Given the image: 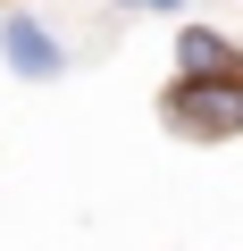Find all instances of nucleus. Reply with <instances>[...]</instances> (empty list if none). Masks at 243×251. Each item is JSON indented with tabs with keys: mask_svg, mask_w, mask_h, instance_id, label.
<instances>
[{
	"mask_svg": "<svg viewBox=\"0 0 243 251\" xmlns=\"http://www.w3.org/2000/svg\"><path fill=\"white\" fill-rule=\"evenodd\" d=\"M168 126H176V134H201V143H226L235 126H243V84L235 75H193L168 100Z\"/></svg>",
	"mask_w": 243,
	"mask_h": 251,
	"instance_id": "f257e3e1",
	"label": "nucleus"
},
{
	"mask_svg": "<svg viewBox=\"0 0 243 251\" xmlns=\"http://www.w3.org/2000/svg\"><path fill=\"white\" fill-rule=\"evenodd\" d=\"M0 50H9L17 75H59V42H51L34 17H9V25H0Z\"/></svg>",
	"mask_w": 243,
	"mask_h": 251,
	"instance_id": "f03ea898",
	"label": "nucleus"
},
{
	"mask_svg": "<svg viewBox=\"0 0 243 251\" xmlns=\"http://www.w3.org/2000/svg\"><path fill=\"white\" fill-rule=\"evenodd\" d=\"M176 67H185V75H235V42H226V34H201V25H193V34L176 42Z\"/></svg>",
	"mask_w": 243,
	"mask_h": 251,
	"instance_id": "7ed1b4c3",
	"label": "nucleus"
}]
</instances>
